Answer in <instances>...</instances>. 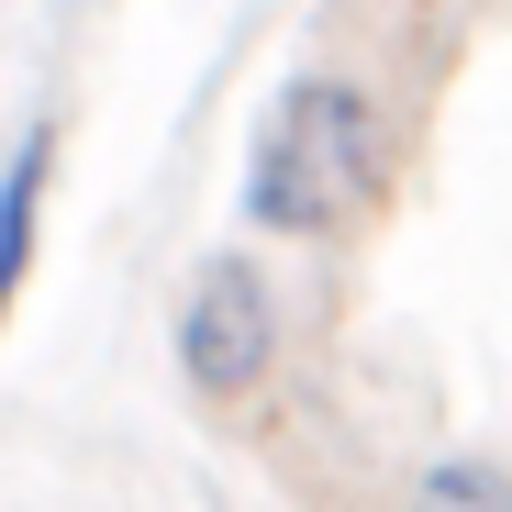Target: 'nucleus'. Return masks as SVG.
Returning <instances> with one entry per match:
<instances>
[{
  "label": "nucleus",
  "mask_w": 512,
  "mask_h": 512,
  "mask_svg": "<svg viewBox=\"0 0 512 512\" xmlns=\"http://www.w3.org/2000/svg\"><path fill=\"white\" fill-rule=\"evenodd\" d=\"M401 179V123L357 67H301L268 90L245 134V179H234V223L245 245H357L368 212Z\"/></svg>",
  "instance_id": "obj_1"
},
{
  "label": "nucleus",
  "mask_w": 512,
  "mask_h": 512,
  "mask_svg": "<svg viewBox=\"0 0 512 512\" xmlns=\"http://www.w3.org/2000/svg\"><path fill=\"white\" fill-rule=\"evenodd\" d=\"M167 368H179V390L223 423H245L256 401L279 390L290 368V312H279V279L268 256L245 245H212L201 268L179 279V312H167Z\"/></svg>",
  "instance_id": "obj_2"
},
{
  "label": "nucleus",
  "mask_w": 512,
  "mask_h": 512,
  "mask_svg": "<svg viewBox=\"0 0 512 512\" xmlns=\"http://www.w3.org/2000/svg\"><path fill=\"white\" fill-rule=\"evenodd\" d=\"M45 190H56V112H34L0 156V323L23 312L34 256H45Z\"/></svg>",
  "instance_id": "obj_3"
},
{
  "label": "nucleus",
  "mask_w": 512,
  "mask_h": 512,
  "mask_svg": "<svg viewBox=\"0 0 512 512\" xmlns=\"http://www.w3.org/2000/svg\"><path fill=\"white\" fill-rule=\"evenodd\" d=\"M390 512H512V457L446 446V457H423V468L390 490Z\"/></svg>",
  "instance_id": "obj_4"
}]
</instances>
